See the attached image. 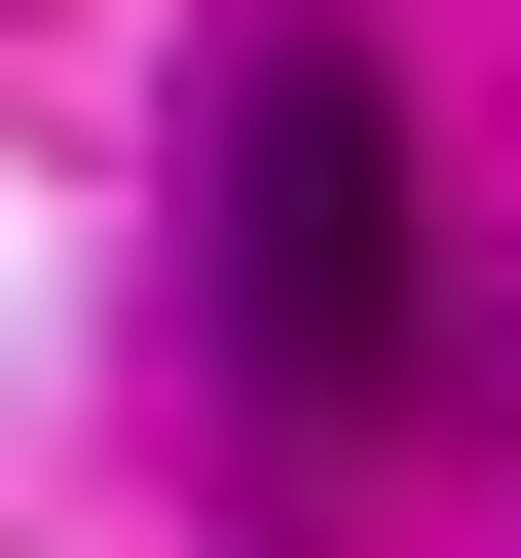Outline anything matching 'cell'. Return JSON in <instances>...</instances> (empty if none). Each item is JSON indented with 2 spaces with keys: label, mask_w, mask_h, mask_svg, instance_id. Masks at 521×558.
Here are the masks:
<instances>
[{
  "label": "cell",
  "mask_w": 521,
  "mask_h": 558,
  "mask_svg": "<svg viewBox=\"0 0 521 558\" xmlns=\"http://www.w3.org/2000/svg\"><path fill=\"white\" fill-rule=\"evenodd\" d=\"M223 336H260V410H373L410 373V112L336 38H260V112H223Z\"/></svg>",
  "instance_id": "obj_1"
}]
</instances>
